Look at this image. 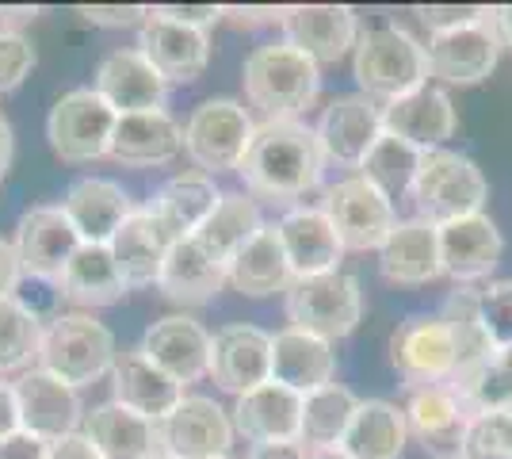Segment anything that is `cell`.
I'll list each match as a JSON object with an SVG mask.
<instances>
[{"label":"cell","mask_w":512,"mask_h":459,"mask_svg":"<svg viewBox=\"0 0 512 459\" xmlns=\"http://www.w3.org/2000/svg\"><path fill=\"white\" fill-rule=\"evenodd\" d=\"M287 318L291 329H302L321 341L348 337L363 318V291L360 280L348 272H325L310 280H295L287 291Z\"/></svg>","instance_id":"cell-6"},{"label":"cell","mask_w":512,"mask_h":459,"mask_svg":"<svg viewBox=\"0 0 512 459\" xmlns=\"http://www.w3.org/2000/svg\"><path fill=\"white\" fill-rule=\"evenodd\" d=\"M299 414H302V394L287 391L279 383H264L256 391L237 394L234 402V425L245 440L260 444H295L299 440Z\"/></svg>","instance_id":"cell-27"},{"label":"cell","mask_w":512,"mask_h":459,"mask_svg":"<svg viewBox=\"0 0 512 459\" xmlns=\"http://www.w3.org/2000/svg\"><path fill=\"white\" fill-rule=\"evenodd\" d=\"M43 322L20 299H0V375L31 372L39 364Z\"/></svg>","instance_id":"cell-41"},{"label":"cell","mask_w":512,"mask_h":459,"mask_svg":"<svg viewBox=\"0 0 512 459\" xmlns=\"http://www.w3.org/2000/svg\"><path fill=\"white\" fill-rule=\"evenodd\" d=\"M360 398L348 387H318V391L302 394V414H299V444L306 452H325V448H341L344 433L352 425Z\"/></svg>","instance_id":"cell-39"},{"label":"cell","mask_w":512,"mask_h":459,"mask_svg":"<svg viewBox=\"0 0 512 459\" xmlns=\"http://www.w3.org/2000/svg\"><path fill=\"white\" fill-rule=\"evenodd\" d=\"M157 287L165 291L169 303L203 306L226 287V268L214 261V257H207L192 238L176 241V245H169V253H165Z\"/></svg>","instance_id":"cell-34"},{"label":"cell","mask_w":512,"mask_h":459,"mask_svg":"<svg viewBox=\"0 0 512 459\" xmlns=\"http://www.w3.org/2000/svg\"><path fill=\"white\" fill-rule=\"evenodd\" d=\"M180 150H184V127L169 111H142L115 119L107 157H115L127 169H153V165H169Z\"/></svg>","instance_id":"cell-28"},{"label":"cell","mask_w":512,"mask_h":459,"mask_svg":"<svg viewBox=\"0 0 512 459\" xmlns=\"http://www.w3.org/2000/svg\"><path fill=\"white\" fill-rule=\"evenodd\" d=\"M46 459H104V456H100V452H96L81 433H73V437L50 444V456Z\"/></svg>","instance_id":"cell-52"},{"label":"cell","mask_w":512,"mask_h":459,"mask_svg":"<svg viewBox=\"0 0 512 459\" xmlns=\"http://www.w3.org/2000/svg\"><path fill=\"white\" fill-rule=\"evenodd\" d=\"M20 280H23L20 257H16L12 241L0 238V299H16V287H20Z\"/></svg>","instance_id":"cell-51"},{"label":"cell","mask_w":512,"mask_h":459,"mask_svg":"<svg viewBox=\"0 0 512 459\" xmlns=\"http://www.w3.org/2000/svg\"><path fill=\"white\" fill-rule=\"evenodd\" d=\"M207 375L230 394H245L272 383V337L245 322L218 329L211 337Z\"/></svg>","instance_id":"cell-18"},{"label":"cell","mask_w":512,"mask_h":459,"mask_svg":"<svg viewBox=\"0 0 512 459\" xmlns=\"http://www.w3.org/2000/svg\"><path fill=\"white\" fill-rule=\"evenodd\" d=\"M115 111L96 96V88H73L46 115V138L50 150L69 165L96 161L111 150V134H115Z\"/></svg>","instance_id":"cell-9"},{"label":"cell","mask_w":512,"mask_h":459,"mask_svg":"<svg viewBox=\"0 0 512 459\" xmlns=\"http://www.w3.org/2000/svg\"><path fill=\"white\" fill-rule=\"evenodd\" d=\"M92 88L115 115L165 111V96H169V81L142 58V50H111L96 66Z\"/></svg>","instance_id":"cell-19"},{"label":"cell","mask_w":512,"mask_h":459,"mask_svg":"<svg viewBox=\"0 0 512 459\" xmlns=\"http://www.w3.org/2000/svg\"><path fill=\"white\" fill-rule=\"evenodd\" d=\"M150 12L180 27H192V31H211L222 20V4H157Z\"/></svg>","instance_id":"cell-49"},{"label":"cell","mask_w":512,"mask_h":459,"mask_svg":"<svg viewBox=\"0 0 512 459\" xmlns=\"http://www.w3.org/2000/svg\"><path fill=\"white\" fill-rule=\"evenodd\" d=\"M218 199L222 192L214 188V176L192 169V173H176L172 180H165L142 207V215L150 219L157 238L165 245H176V241H188L207 222Z\"/></svg>","instance_id":"cell-15"},{"label":"cell","mask_w":512,"mask_h":459,"mask_svg":"<svg viewBox=\"0 0 512 459\" xmlns=\"http://www.w3.org/2000/svg\"><path fill=\"white\" fill-rule=\"evenodd\" d=\"M58 287L65 299L77 306H115L127 295V284L111 261L107 245H81L73 253V261L65 264Z\"/></svg>","instance_id":"cell-38"},{"label":"cell","mask_w":512,"mask_h":459,"mask_svg":"<svg viewBox=\"0 0 512 459\" xmlns=\"http://www.w3.org/2000/svg\"><path fill=\"white\" fill-rule=\"evenodd\" d=\"M455 127H459V115L451 108L444 88L421 85L383 108V131L409 142L417 153L444 150V142L455 134Z\"/></svg>","instance_id":"cell-20"},{"label":"cell","mask_w":512,"mask_h":459,"mask_svg":"<svg viewBox=\"0 0 512 459\" xmlns=\"http://www.w3.org/2000/svg\"><path fill=\"white\" fill-rule=\"evenodd\" d=\"M153 459H172V456H165V452H157V456H153Z\"/></svg>","instance_id":"cell-59"},{"label":"cell","mask_w":512,"mask_h":459,"mask_svg":"<svg viewBox=\"0 0 512 459\" xmlns=\"http://www.w3.org/2000/svg\"><path fill=\"white\" fill-rule=\"evenodd\" d=\"M497 58H501V39L490 20L448 35H428L425 46L428 77H440L444 85H482L497 69Z\"/></svg>","instance_id":"cell-17"},{"label":"cell","mask_w":512,"mask_h":459,"mask_svg":"<svg viewBox=\"0 0 512 459\" xmlns=\"http://www.w3.org/2000/svg\"><path fill=\"white\" fill-rule=\"evenodd\" d=\"M406 437V414L394 402L371 398L356 406L352 425L341 440V452L352 459H398L406 448Z\"/></svg>","instance_id":"cell-36"},{"label":"cell","mask_w":512,"mask_h":459,"mask_svg":"<svg viewBox=\"0 0 512 459\" xmlns=\"http://www.w3.org/2000/svg\"><path fill=\"white\" fill-rule=\"evenodd\" d=\"M379 272L390 284L421 287L432 284L436 276H444L440 264V230L425 219L394 222L390 238L379 249Z\"/></svg>","instance_id":"cell-29"},{"label":"cell","mask_w":512,"mask_h":459,"mask_svg":"<svg viewBox=\"0 0 512 459\" xmlns=\"http://www.w3.org/2000/svg\"><path fill=\"white\" fill-rule=\"evenodd\" d=\"M81 437L104 459H153L161 452L157 425L146 417L130 414L119 402H104L92 414H85V433Z\"/></svg>","instance_id":"cell-32"},{"label":"cell","mask_w":512,"mask_h":459,"mask_svg":"<svg viewBox=\"0 0 512 459\" xmlns=\"http://www.w3.org/2000/svg\"><path fill=\"white\" fill-rule=\"evenodd\" d=\"M276 230H279V245H283V253H287V264H291V276H295V280L341 272L344 245L321 207H295V211H287V215L279 219Z\"/></svg>","instance_id":"cell-21"},{"label":"cell","mask_w":512,"mask_h":459,"mask_svg":"<svg viewBox=\"0 0 512 459\" xmlns=\"http://www.w3.org/2000/svg\"><path fill=\"white\" fill-rule=\"evenodd\" d=\"M337 375V352L329 341L310 337L302 329H283L272 337V383L295 394L329 387Z\"/></svg>","instance_id":"cell-31"},{"label":"cell","mask_w":512,"mask_h":459,"mask_svg":"<svg viewBox=\"0 0 512 459\" xmlns=\"http://www.w3.org/2000/svg\"><path fill=\"white\" fill-rule=\"evenodd\" d=\"M279 27H283V43L302 50L318 66L341 62L360 39L356 8L348 4H291L283 8Z\"/></svg>","instance_id":"cell-13"},{"label":"cell","mask_w":512,"mask_h":459,"mask_svg":"<svg viewBox=\"0 0 512 459\" xmlns=\"http://www.w3.org/2000/svg\"><path fill=\"white\" fill-rule=\"evenodd\" d=\"M409 199L417 203V219L448 226L455 219L482 215V203L490 199V184L470 157L455 150H432L421 153L417 176L409 184Z\"/></svg>","instance_id":"cell-3"},{"label":"cell","mask_w":512,"mask_h":459,"mask_svg":"<svg viewBox=\"0 0 512 459\" xmlns=\"http://www.w3.org/2000/svg\"><path fill=\"white\" fill-rule=\"evenodd\" d=\"M314 134H318L325 161H333L341 169H360L371 146L383 138V108L375 100H367L363 92L337 96L329 108L321 111Z\"/></svg>","instance_id":"cell-12"},{"label":"cell","mask_w":512,"mask_h":459,"mask_svg":"<svg viewBox=\"0 0 512 459\" xmlns=\"http://www.w3.org/2000/svg\"><path fill=\"white\" fill-rule=\"evenodd\" d=\"M356 62L352 73L360 81L363 96L367 100H398L413 88L428 85V62H425V46L417 43L409 31H402L398 23H386V27H371L356 39Z\"/></svg>","instance_id":"cell-4"},{"label":"cell","mask_w":512,"mask_h":459,"mask_svg":"<svg viewBox=\"0 0 512 459\" xmlns=\"http://www.w3.org/2000/svg\"><path fill=\"white\" fill-rule=\"evenodd\" d=\"M12 249L20 257L23 276L43 280V284H58L65 264L73 261V253L81 249V238L62 215V207H31L16 222Z\"/></svg>","instance_id":"cell-14"},{"label":"cell","mask_w":512,"mask_h":459,"mask_svg":"<svg viewBox=\"0 0 512 459\" xmlns=\"http://www.w3.org/2000/svg\"><path fill=\"white\" fill-rule=\"evenodd\" d=\"M77 16H85L96 27H142L150 8H142V4H81Z\"/></svg>","instance_id":"cell-48"},{"label":"cell","mask_w":512,"mask_h":459,"mask_svg":"<svg viewBox=\"0 0 512 459\" xmlns=\"http://www.w3.org/2000/svg\"><path fill=\"white\" fill-rule=\"evenodd\" d=\"M222 16H230L241 27H253V23H279L283 8H241V4H234V8H222Z\"/></svg>","instance_id":"cell-54"},{"label":"cell","mask_w":512,"mask_h":459,"mask_svg":"<svg viewBox=\"0 0 512 459\" xmlns=\"http://www.w3.org/2000/svg\"><path fill=\"white\" fill-rule=\"evenodd\" d=\"M253 131L249 111L237 100H203L184 123V153L199 165V173H237Z\"/></svg>","instance_id":"cell-8"},{"label":"cell","mask_w":512,"mask_h":459,"mask_svg":"<svg viewBox=\"0 0 512 459\" xmlns=\"http://www.w3.org/2000/svg\"><path fill=\"white\" fill-rule=\"evenodd\" d=\"M62 215L77 230L81 245H107L115 238V230L134 215V203L115 180L85 176L65 192Z\"/></svg>","instance_id":"cell-25"},{"label":"cell","mask_w":512,"mask_h":459,"mask_svg":"<svg viewBox=\"0 0 512 459\" xmlns=\"http://www.w3.org/2000/svg\"><path fill=\"white\" fill-rule=\"evenodd\" d=\"M35 69V46L16 27H0V92H12Z\"/></svg>","instance_id":"cell-46"},{"label":"cell","mask_w":512,"mask_h":459,"mask_svg":"<svg viewBox=\"0 0 512 459\" xmlns=\"http://www.w3.org/2000/svg\"><path fill=\"white\" fill-rule=\"evenodd\" d=\"M249 459H310V452L302 448L299 440L295 444H260L249 452Z\"/></svg>","instance_id":"cell-55"},{"label":"cell","mask_w":512,"mask_h":459,"mask_svg":"<svg viewBox=\"0 0 512 459\" xmlns=\"http://www.w3.org/2000/svg\"><path fill=\"white\" fill-rule=\"evenodd\" d=\"M138 50L142 58L150 62L165 81L176 85H192L203 77V69L211 62V39L207 31H192V27H180L161 16H146V23L138 27Z\"/></svg>","instance_id":"cell-22"},{"label":"cell","mask_w":512,"mask_h":459,"mask_svg":"<svg viewBox=\"0 0 512 459\" xmlns=\"http://www.w3.org/2000/svg\"><path fill=\"white\" fill-rule=\"evenodd\" d=\"M12 153H16V138H12V127H8V119L0 115V176L8 173V165H12Z\"/></svg>","instance_id":"cell-57"},{"label":"cell","mask_w":512,"mask_h":459,"mask_svg":"<svg viewBox=\"0 0 512 459\" xmlns=\"http://www.w3.org/2000/svg\"><path fill=\"white\" fill-rule=\"evenodd\" d=\"M161 452L172 459H226L234 444L230 414L203 394H184L169 417L157 421Z\"/></svg>","instance_id":"cell-11"},{"label":"cell","mask_w":512,"mask_h":459,"mask_svg":"<svg viewBox=\"0 0 512 459\" xmlns=\"http://www.w3.org/2000/svg\"><path fill=\"white\" fill-rule=\"evenodd\" d=\"M115 356L119 352L111 329L88 314H58L50 326H43L39 368L69 383L73 391L104 379L115 368Z\"/></svg>","instance_id":"cell-5"},{"label":"cell","mask_w":512,"mask_h":459,"mask_svg":"<svg viewBox=\"0 0 512 459\" xmlns=\"http://www.w3.org/2000/svg\"><path fill=\"white\" fill-rule=\"evenodd\" d=\"M451 391L459 394L470 417L490 414V410H512V349H497L478 372L451 383Z\"/></svg>","instance_id":"cell-43"},{"label":"cell","mask_w":512,"mask_h":459,"mask_svg":"<svg viewBox=\"0 0 512 459\" xmlns=\"http://www.w3.org/2000/svg\"><path fill=\"white\" fill-rule=\"evenodd\" d=\"M16 410H20V429L31 437L46 440V444H58V440L73 437L77 425H81V398L77 391L54 379L43 368H31L23 372L16 383Z\"/></svg>","instance_id":"cell-16"},{"label":"cell","mask_w":512,"mask_h":459,"mask_svg":"<svg viewBox=\"0 0 512 459\" xmlns=\"http://www.w3.org/2000/svg\"><path fill=\"white\" fill-rule=\"evenodd\" d=\"M490 23H493V31H497V39H501V46L512 50V4L490 8Z\"/></svg>","instance_id":"cell-56"},{"label":"cell","mask_w":512,"mask_h":459,"mask_svg":"<svg viewBox=\"0 0 512 459\" xmlns=\"http://www.w3.org/2000/svg\"><path fill=\"white\" fill-rule=\"evenodd\" d=\"M390 364L406 379V387H448L459 368L455 333L440 314L406 318L390 337Z\"/></svg>","instance_id":"cell-7"},{"label":"cell","mask_w":512,"mask_h":459,"mask_svg":"<svg viewBox=\"0 0 512 459\" xmlns=\"http://www.w3.org/2000/svg\"><path fill=\"white\" fill-rule=\"evenodd\" d=\"M440 230V264H444V276L470 284V280H482L490 276L501 253H505V241L501 230L490 215H470V219H455L448 226H436Z\"/></svg>","instance_id":"cell-26"},{"label":"cell","mask_w":512,"mask_h":459,"mask_svg":"<svg viewBox=\"0 0 512 459\" xmlns=\"http://www.w3.org/2000/svg\"><path fill=\"white\" fill-rule=\"evenodd\" d=\"M417 16L428 27V35H448L459 27H474V23L490 20V8H482V4H421Z\"/></svg>","instance_id":"cell-47"},{"label":"cell","mask_w":512,"mask_h":459,"mask_svg":"<svg viewBox=\"0 0 512 459\" xmlns=\"http://www.w3.org/2000/svg\"><path fill=\"white\" fill-rule=\"evenodd\" d=\"M459 459H512V410L470 417Z\"/></svg>","instance_id":"cell-44"},{"label":"cell","mask_w":512,"mask_h":459,"mask_svg":"<svg viewBox=\"0 0 512 459\" xmlns=\"http://www.w3.org/2000/svg\"><path fill=\"white\" fill-rule=\"evenodd\" d=\"M260 230H264V219H260V207H256L253 199L241 196V192H222L218 207L195 230L192 241L207 257H214V261L226 268Z\"/></svg>","instance_id":"cell-35"},{"label":"cell","mask_w":512,"mask_h":459,"mask_svg":"<svg viewBox=\"0 0 512 459\" xmlns=\"http://www.w3.org/2000/svg\"><path fill=\"white\" fill-rule=\"evenodd\" d=\"M138 349L150 364H157L165 375H172L180 387H188V383H199L207 375L211 337L199 322L184 318V314H172V318H161V322H153L146 329Z\"/></svg>","instance_id":"cell-24"},{"label":"cell","mask_w":512,"mask_h":459,"mask_svg":"<svg viewBox=\"0 0 512 459\" xmlns=\"http://www.w3.org/2000/svg\"><path fill=\"white\" fill-rule=\"evenodd\" d=\"M440 318H444L451 326V333H455L459 368H455V379H451V383H459V379H467L470 372H478L497 349H493L490 333H486L482 318H478V295H474V291H463V287L451 291L444 310H440Z\"/></svg>","instance_id":"cell-40"},{"label":"cell","mask_w":512,"mask_h":459,"mask_svg":"<svg viewBox=\"0 0 512 459\" xmlns=\"http://www.w3.org/2000/svg\"><path fill=\"white\" fill-rule=\"evenodd\" d=\"M337 238H341L344 249H356V253H367V249H383V241L390 238L394 230V203L375 188L367 184L360 173L333 184L325 192V207H321Z\"/></svg>","instance_id":"cell-10"},{"label":"cell","mask_w":512,"mask_h":459,"mask_svg":"<svg viewBox=\"0 0 512 459\" xmlns=\"http://www.w3.org/2000/svg\"><path fill=\"white\" fill-rule=\"evenodd\" d=\"M321 146L318 134L299 119H264L249 138L237 173L253 196L272 203H291L318 188L321 180Z\"/></svg>","instance_id":"cell-1"},{"label":"cell","mask_w":512,"mask_h":459,"mask_svg":"<svg viewBox=\"0 0 512 459\" xmlns=\"http://www.w3.org/2000/svg\"><path fill=\"white\" fill-rule=\"evenodd\" d=\"M50 456V444L31 433H12V437L0 440V459H46Z\"/></svg>","instance_id":"cell-50"},{"label":"cell","mask_w":512,"mask_h":459,"mask_svg":"<svg viewBox=\"0 0 512 459\" xmlns=\"http://www.w3.org/2000/svg\"><path fill=\"white\" fill-rule=\"evenodd\" d=\"M107 249H111V261H115V268H119V276H123L127 291L130 287L157 284L161 264H165V253H169V245L157 238V230H153L150 219L142 215V207H134V215L115 230V238L107 241Z\"/></svg>","instance_id":"cell-37"},{"label":"cell","mask_w":512,"mask_h":459,"mask_svg":"<svg viewBox=\"0 0 512 459\" xmlns=\"http://www.w3.org/2000/svg\"><path fill=\"white\" fill-rule=\"evenodd\" d=\"M474 295H478V318L490 333L493 349H512V280H497Z\"/></svg>","instance_id":"cell-45"},{"label":"cell","mask_w":512,"mask_h":459,"mask_svg":"<svg viewBox=\"0 0 512 459\" xmlns=\"http://www.w3.org/2000/svg\"><path fill=\"white\" fill-rule=\"evenodd\" d=\"M417 165H421V153L413 150L409 142L383 131V138L371 146L367 161L360 165V176L367 184H375V188L394 203L398 196L409 192V184H413V176H417Z\"/></svg>","instance_id":"cell-42"},{"label":"cell","mask_w":512,"mask_h":459,"mask_svg":"<svg viewBox=\"0 0 512 459\" xmlns=\"http://www.w3.org/2000/svg\"><path fill=\"white\" fill-rule=\"evenodd\" d=\"M20 433V410H16V391L12 383H0V440Z\"/></svg>","instance_id":"cell-53"},{"label":"cell","mask_w":512,"mask_h":459,"mask_svg":"<svg viewBox=\"0 0 512 459\" xmlns=\"http://www.w3.org/2000/svg\"><path fill=\"white\" fill-rule=\"evenodd\" d=\"M245 96L264 119H299L321 92V66L287 43L256 46L241 69Z\"/></svg>","instance_id":"cell-2"},{"label":"cell","mask_w":512,"mask_h":459,"mask_svg":"<svg viewBox=\"0 0 512 459\" xmlns=\"http://www.w3.org/2000/svg\"><path fill=\"white\" fill-rule=\"evenodd\" d=\"M406 414L409 437L436 459H459L463 437H467L470 414L451 387H421L413 391Z\"/></svg>","instance_id":"cell-23"},{"label":"cell","mask_w":512,"mask_h":459,"mask_svg":"<svg viewBox=\"0 0 512 459\" xmlns=\"http://www.w3.org/2000/svg\"><path fill=\"white\" fill-rule=\"evenodd\" d=\"M226 459H230V456H226Z\"/></svg>","instance_id":"cell-60"},{"label":"cell","mask_w":512,"mask_h":459,"mask_svg":"<svg viewBox=\"0 0 512 459\" xmlns=\"http://www.w3.org/2000/svg\"><path fill=\"white\" fill-rule=\"evenodd\" d=\"M310 459H352V456H344L341 448H325V452H310Z\"/></svg>","instance_id":"cell-58"},{"label":"cell","mask_w":512,"mask_h":459,"mask_svg":"<svg viewBox=\"0 0 512 459\" xmlns=\"http://www.w3.org/2000/svg\"><path fill=\"white\" fill-rule=\"evenodd\" d=\"M111 383H115V398L119 406H127L130 414L146 417V421H161L169 417L180 402H184V387L165 375L157 364H150L142 349H130L123 356H115V368H111Z\"/></svg>","instance_id":"cell-30"},{"label":"cell","mask_w":512,"mask_h":459,"mask_svg":"<svg viewBox=\"0 0 512 459\" xmlns=\"http://www.w3.org/2000/svg\"><path fill=\"white\" fill-rule=\"evenodd\" d=\"M226 284H234L241 295L249 299H268V295H287L295 276H291V264H287V253L279 245V230L276 226H264L234 261L226 264Z\"/></svg>","instance_id":"cell-33"}]
</instances>
